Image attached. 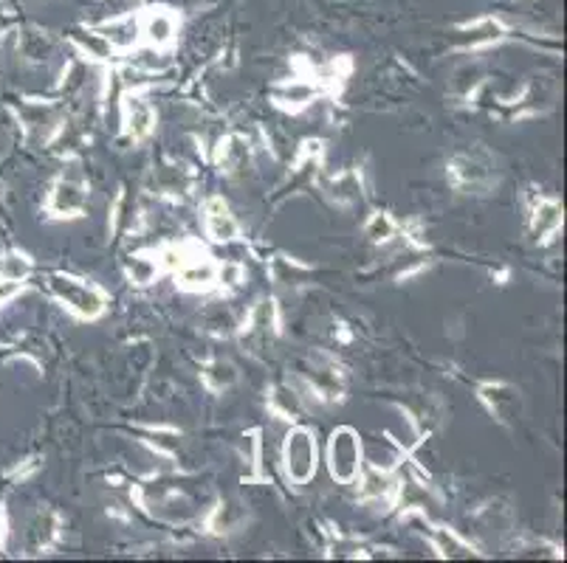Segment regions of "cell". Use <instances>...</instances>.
Returning <instances> with one entry per match:
<instances>
[{"label":"cell","mask_w":567,"mask_h":563,"mask_svg":"<svg viewBox=\"0 0 567 563\" xmlns=\"http://www.w3.org/2000/svg\"><path fill=\"white\" fill-rule=\"evenodd\" d=\"M328 462H331V473L339 482H353L362 471V446H359V437L350 428H339L333 431L331 446H328Z\"/></svg>","instance_id":"6da1fadb"},{"label":"cell","mask_w":567,"mask_h":563,"mask_svg":"<svg viewBox=\"0 0 567 563\" xmlns=\"http://www.w3.org/2000/svg\"><path fill=\"white\" fill-rule=\"evenodd\" d=\"M286 471L293 482L306 484L317 471V442L306 428L288 434L286 440Z\"/></svg>","instance_id":"7a4b0ae2"},{"label":"cell","mask_w":567,"mask_h":563,"mask_svg":"<svg viewBox=\"0 0 567 563\" xmlns=\"http://www.w3.org/2000/svg\"><path fill=\"white\" fill-rule=\"evenodd\" d=\"M51 291L56 296L63 299L71 310H74L76 316L82 319H94L102 313V296L96 288L85 285L80 279H71V277H51Z\"/></svg>","instance_id":"3957f363"},{"label":"cell","mask_w":567,"mask_h":563,"mask_svg":"<svg viewBox=\"0 0 567 563\" xmlns=\"http://www.w3.org/2000/svg\"><path fill=\"white\" fill-rule=\"evenodd\" d=\"M85 200H87L85 184H80V180L74 178H60L49 195V209L54 211V215L65 217L80 211L82 206H85Z\"/></svg>","instance_id":"277c9868"},{"label":"cell","mask_w":567,"mask_h":563,"mask_svg":"<svg viewBox=\"0 0 567 563\" xmlns=\"http://www.w3.org/2000/svg\"><path fill=\"white\" fill-rule=\"evenodd\" d=\"M153 107L142 100V96H127L125 100V131L127 136L144 138L153 131Z\"/></svg>","instance_id":"5b68a950"},{"label":"cell","mask_w":567,"mask_h":563,"mask_svg":"<svg viewBox=\"0 0 567 563\" xmlns=\"http://www.w3.org/2000/svg\"><path fill=\"white\" fill-rule=\"evenodd\" d=\"M206 231L218 242H229L237 237L235 217L229 215V209L220 200H213V204L206 206Z\"/></svg>","instance_id":"8992f818"},{"label":"cell","mask_w":567,"mask_h":563,"mask_svg":"<svg viewBox=\"0 0 567 563\" xmlns=\"http://www.w3.org/2000/svg\"><path fill=\"white\" fill-rule=\"evenodd\" d=\"M23 122H25V131H29V136H32V142H49L51 133L56 131V116L51 107L29 105L23 111Z\"/></svg>","instance_id":"52a82bcc"},{"label":"cell","mask_w":567,"mask_h":563,"mask_svg":"<svg viewBox=\"0 0 567 563\" xmlns=\"http://www.w3.org/2000/svg\"><path fill=\"white\" fill-rule=\"evenodd\" d=\"M182 282L187 288H206L213 285L218 277V268L209 260H182Z\"/></svg>","instance_id":"ba28073f"},{"label":"cell","mask_w":567,"mask_h":563,"mask_svg":"<svg viewBox=\"0 0 567 563\" xmlns=\"http://www.w3.org/2000/svg\"><path fill=\"white\" fill-rule=\"evenodd\" d=\"M144 34L156 45L169 43L175 34V18L169 12H153L151 18L144 20Z\"/></svg>","instance_id":"9c48e42d"},{"label":"cell","mask_w":567,"mask_h":563,"mask_svg":"<svg viewBox=\"0 0 567 563\" xmlns=\"http://www.w3.org/2000/svg\"><path fill=\"white\" fill-rule=\"evenodd\" d=\"M559 226H561V209H559V206L550 204V200L539 204V209L534 211V231H536V234L548 237V234H554Z\"/></svg>","instance_id":"30bf717a"},{"label":"cell","mask_w":567,"mask_h":563,"mask_svg":"<svg viewBox=\"0 0 567 563\" xmlns=\"http://www.w3.org/2000/svg\"><path fill=\"white\" fill-rule=\"evenodd\" d=\"M32 273V262L25 260L23 254H7L0 257V277L12 279V282H23Z\"/></svg>","instance_id":"8fae6325"},{"label":"cell","mask_w":567,"mask_h":563,"mask_svg":"<svg viewBox=\"0 0 567 563\" xmlns=\"http://www.w3.org/2000/svg\"><path fill=\"white\" fill-rule=\"evenodd\" d=\"M102 40L113 45H131L136 40V20H125V23H111L102 29Z\"/></svg>","instance_id":"7c38bea8"},{"label":"cell","mask_w":567,"mask_h":563,"mask_svg":"<svg viewBox=\"0 0 567 563\" xmlns=\"http://www.w3.org/2000/svg\"><path fill=\"white\" fill-rule=\"evenodd\" d=\"M204 378H206V384L213 386V389H226V386L235 384L237 375H235V366L231 364H226V361H215V364L206 366Z\"/></svg>","instance_id":"4fadbf2b"},{"label":"cell","mask_w":567,"mask_h":563,"mask_svg":"<svg viewBox=\"0 0 567 563\" xmlns=\"http://www.w3.org/2000/svg\"><path fill=\"white\" fill-rule=\"evenodd\" d=\"M51 51L49 38H43L40 31H25L23 34V54L29 60H45V54Z\"/></svg>","instance_id":"5bb4252c"},{"label":"cell","mask_w":567,"mask_h":563,"mask_svg":"<svg viewBox=\"0 0 567 563\" xmlns=\"http://www.w3.org/2000/svg\"><path fill=\"white\" fill-rule=\"evenodd\" d=\"M364 496H386L390 490H393V479L386 477V473H368V479H364Z\"/></svg>","instance_id":"9a60e30c"},{"label":"cell","mask_w":567,"mask_h":563,"mask_svg":"<svg viewBox=\"0 0 567 563\" xmlns=\"http://www.w3.org/2000/svg\"><path fill=\"white\" fill-rule=\"evenodd\" d=\"M368 234L373 237L375 242H384V240H390V237L395 234V226H393V220H390V217H386V215H375L373 220H370V226H368Z\"/></svg>","instance_id":"2e32d148"},{"label":"cell","mask_w":567,"mask_h":563,"mask_svg":"<svg viewBox=\"0 0 567 563\" xmlns=\"http://www.w3.org/2000/svg\"><path fill=\"white\" fill-rule=\"evenodd\" d=\"M131 277H133V282H138V285H147V282H153V277H156V260H147V257H138V260H133Z\"/></svg>","instance_id":"e0dca14e"},{"label":"cell","mask_w":567,"mask_h":563,"mask_svg":"<svg viewBox=\"0 0 567 563\" xmlns=\"http://www.w3.org/2000/svg\"><path fill=\"white\" fill-rule=\"evenodd\" d=\"M275 406L282 411V415H288V417H293L297 411H300L297 395H293V392H288V389H277L275 392Z\"/></svg>","instance_id":"ac0fdd59"},{"label":"cell","mask_w":567,"mask_h":563,"mask_svg":"<svg viewBox=\"0 0 567 563\" xmlns=\"http://www.w3.org/2000/svg\"><path fill=\"white\" fill-rule=\"evenodd\" d=\"M20 285H23V282H12V279L0 277V304L9 302V299L20 291Z\"/></svg>","instance_id":"d6986e66"},{"label":"cell","mask_w":567,"mask_h":563,"mask_svg":"<svg viewBox=\"0 0 567 563\" xmlns=\"http://www.w3.org/2000/svg\"><path fill=\"white\" fill-rule=\"evenodd\" d=\"M0 539H3V510H0Z\"/></svg>","instance_id":"ffe728a7"}]
</instances>
